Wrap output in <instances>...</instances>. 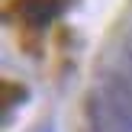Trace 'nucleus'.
<instances>
[{
  "label": "nucleus",
  "mask_w": 132,
  "mask_h": 132,
  "mask_svg": "<svg viewBox=\"0 0 132 132\" xmlns=\"http://www.w3.org/2000/svg\"><path fill=\"white\" fill-rule=\"evenodd\" d=\"M64 6H68V0H16L19 19H23V26H29V29H45V26H52L61 16Z\"/></svg>",
  "instance_id": "obj_1"
},
{
  "label": "nucleus",
  "mask_w": 132,
  "mask_h": 132,
  "mask_svg": "<svg viewBox=\"0 0 132 132\" xmlns=\"http://www.w3.org/2000/svg\"><path fill=\"white\" fill-rule=\"evenodd\" d=\"M29 100V87L19 81H3V106L13 110V106H23Z\"/></svg>",
  "instance_id": "obj_2"
},
{
  "label": "nucleus",
  "mask_w": 132,
  "mask_h": 132,
  "mask_svg": "<svg viewBox=\"0 0 132 132\" xmlns=\"http://www.w3.org/2000/svg\"><path fill=\"white\" fill-rule=\"evenodd\" d=\"M119 71L132 81V36H129V42H126V52H122V68H119Z\"/></svg>",
  "instance_id": "obj_3"
},
{
  "label": "nucleus",
  "mask_w": 132,
  "mask_h": 132,
  "mask_svg": "<svg viewBox=\"0 0 132 132\" xmlns=\"http://www.w3.org/2000/svg\"><path fill=\"white\" fill-rule=\"evenodd\" d=\"M32 132H55L52 122H39V126H32Z\"/></svg>",
  "instance_id": "obj_4"
}]
</instances>
